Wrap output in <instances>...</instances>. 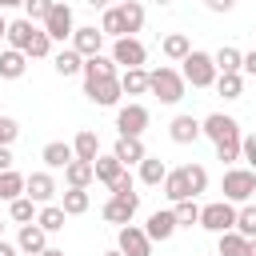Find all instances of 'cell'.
<instances>
[{"instance_id":"31","label":"cell","mask_w":256,"mask_h":256,"mask_svg":"<svg viewBox=\"0 0 256 256\" xmlns=\"http://www.w3.org/2000/svg\"><path fill=\"white\" fill-rule=\"evenodd\" d=\"M64 220H68V216H64V208H60V204H40V212H36V224H40L48 236H52V232H60V228H64Z\"/></svg>"},{"instance_id":"9","label":"cell","mask_w":256,"mask_h":256,"mask_svg":"<svg viewBox=\"0 0 256 256\" xmlns=\"http://www.w3.org/2000/svg\"><path fill=\"white\" fill-rule=\"evenodd\" d=\"M148 120H152V116H148V108H144V104H136V100H132V104H124V108L116 112V128H120V136H140V132L148 128Z\"/></svg>"},{"instance_id":"15","label":"cell","mask_w":256,"mask_h":256,"mask_svg":"<svg viewBox=\"0 0 256 256\" xmlns=\"http://www.w3.org/2000/svg\"><path fill=\"white\" fill-rule=\"evenodd\" d=\"M144 236H148L152 244H156V240H160V244H164V240H172V236H176V216H172V208H168V212H152V216H148Z\"/></svg>"},{"instance_id":"44","label":"cell","mask_w":256,"mask_h":256,"mask_svg":"<svg viewBox=\"0 0 256 256\" xmlns=\"http://www.w3.org/2000/svg\"><path fill=\"white\" fill-rule=\"evenodd\" d=\"M20 136V124L12 116H0V148H12V140Z\"/></svg>"},{"instance_id":"16","label":"cell","mask_w":256,"mask_h":256,"mask_svg":"<svg viewBox=\"0 0 256 256\" xmlns=\"http://www.w3.org/2000/svg\"><path fill=\"white\" fill-rule=\"evenodd\" d=\"M80 76H84V84H92V80H112V76H116V64H112V56L96 52V56H88V60H84Z\"/></svg>"},{"instance_id":"53","label":"cell","mask_w":256,"mask_h":256,"mask_svg":"<svg viewBox=\"0 0 256 256\" xmlns=\"http://www.w3.org/2000/svg\"><path fill=\"white\" fill-rule=\"evenodd\" d=\"M12 4H24V0H0V8H12Z\"/></svg>"},{"instance_id":"42","label":"cell","mask_w":256,"mask_h":256,"mask_svg":"<svg viewBox=\"0 0 256 256\" xmlns=\"http://www.w3.org/2000/svg\"><path fill=\"white\" fill-rule=\"evenodd\" d=\"M52 4H56V0H24V20H32V24L40 20V24H44V16L52 12Z\"/></svg>"},{"instance_id":"29","label":"cell","mask_w":256,"mask_h":256,"mask_svg":"<svg viewBox=\"0 0 256 256\" xmlns=\"http://www.w3.org/2000/svg\"><path fill=\"white\" fill-rule=\"evenodd\" d=\"M120 172H124V164H120V160H116L112 152H108V156H96V160H92V176H96L100 184H112V180H116Z\"/></svg>"},{"instance_id":"7","label":"cell","mask_w":256,"mask_h":256,"mask_svg":"<svg viewBox=\"0 0 256 256\" xmlns=\"http://www.w3.org/2000/svg\"><path fill=\"white\" fill-rule=\"evenodd\" d=\"M144 60H148V48H144L136 36H120V40H112V64L144 68Z\"/></svg>"},{"instance_id":"48","label":"cell","mask_w":256,"mask_h":256,"mask_svg":"<svg viewBox=\"0 0 256 256\" xmlns=\"http://www.w3.org/2000/svg\"><path fill=\"white\" fill-rule=\"evenodd\" d=\"M8 168H12V152H8V148H0V172H8Z\"/></svg>"},{"instance_id":"33","label":"cell","mask_w":256,"mask_h":256,"mask_svg":"<svg viewBox=\"0 0 256 256\" xmlns=\"http://www.w3.org/2000/svg\"><path fill=\"white\" fill-rule=\"evenodd\" d=\"M248 248H252V240H244L240 232H220V244H216L220 256H248Z\"/></svg>"},{"instance_id":"28","label":"cell","mask_w":256,"mask_h":256,"mask_svg":"<svg viewBox=\"0 0 256 256\" xmlns=\"http://www.w3.org/2000/svg\"><path fill=\"white\" fill-rule=\"evenodd\" d=\"M52 68H56L60 76H76V72L84 68V56H80L76 48H60V52L52 56Z\"/></svg>"},{"instance_id":"10","label":"cell","mask_w":256,"mask_h":256,"mask_svg":"<svg viewBox=\"0 0 256 256\" xmlns=\"http://www.w3.org/2000/svg\"><path fill=\"white\" fill-rule=\"evenodd\" d=\"M24 196H28L32 204H52V196H56L52 172H32V176H24Z\"/></svg>"},{"instance_id":"21","label":"cell","mask_w":256,"mask_h":256,"mask_svg":"<svg viewBox=\"0 0 256 256\" xmlns=\"http://www.w3.org/2000/svg\"><path fill=\"white\" fill-rule=\"evenodd\" d=\"M72 156H76V160H88V164H92V160L100 156V136H96L92 128L76 132V140H72Z\"/></svg>"},{"instance_id":"36","label":"cell","mask_w":256,"mask_h":256,"mask_svg":"<svg viewBox=\"0 0 256 256\" xmlns=\"http://www.w3.org/2000/svg\"><path fill=\"white\" fill-rule=\"evenodd\" d=\"M232 232H240L244 240H256V204L236 208V228H232Z\"/></svg>"},{"instance_id":"27","label":"cell","mask_w":256,"mask_h":256,"mask_svg":"<svg viewBox=\"0 0 256 256\" xmlns=\"http://www.w3.org/2000/svg\"><path fill=\"white\" fill-rule=\"evenodd\" d=\"M160 52H164L168 60H184V56L192 52V40H188L184 32H168V36L160 40Z\"/></svg>"},{"instance_id":"18","label":"cell","mask_w":256,"mask_h":256,"mask_svg":"<svg viewBox=\"0 0 256 256\" xmlns=\"http://www.w3.org/2000/svg\"><path fill=\"white\" fill-rule=\"evenodd\" d=\"M112 156L124 164V168H132V164H140L148 152H144V144H140V136H120L116 140V148H112Z\"/></svg>"},{"instance_id":"32","label":"cell","mask_w":256,"mask_h":256,"mask_svg":"<svg viewBox=\"0 0 256 256\" xmlns=\"http://www.w3.org/2000/svg\"><path fill=\"white\" fill-rule=\"evenodd\" d=\"M88 188H68L64 192V200H60V208H64V216H84L88 212Z\"/></svg>"},{"instance_id":"13","label":"cell","mask_w":256,"mask_h":256,"mask_svg":"<svg viewBox=\"0 0 256 256\" xmlns=\"http://www.w3.org/2000/svg\"><path fill=\"white\" fill-rule=\"evenodd\" d=\"M16 248L20 252H28V256H40L44 248H48V232L32 220V224H20V236H16Z\"/></svg>"},{"instance_id":"5","label":"cell","mask_w":256,"mask_h":256,"mask_svg":"<svg viewBox=\"0 0 256 256\" xmlns=\"http://www.w3.org/2000/svg\"><path fill=\"white\" fill-rule=\"evenodd\" d=\"M200 228H208V232H232L236 228V204H228V200H212V204H204L200 208Z\"/></svg>"},{"instance_id":"49","label":"cell","mask_w":256,"mask_h":256,"mask_svg":"<svg viewBox=\"0 0 256 256\" xmlns=\"http://www.w3.org/2000/svg\"><path fill=\"white\" fill-rule=\"evenodd\" d=\"M16 252H20L16 244H8V240H0V256H16Z\"/></svg>"},{"instance_id":"23","label":"cell","mask_w":256,"mask_h":256,"mask_svg":"<svg viewBox=\"0 0 256 256\" xmlns=\"http://www.w3.org/2000/svg\"><path fill=\"white\" fill-rule=\"evenodd\" d=\"M24 68H28V56L24 52H16V48H4L0 52V80H20Z\"/></svg>"},{"instance_id":"17","label":"cell","mask_w":256,"mask_h":256,"mask_svg":"<svg viewBox=\"0 0 256 256\" xmlns=\"http://www.w3.org/2000/svg\"><path fill=\"white\" fill-rule=\"evenodd\" d=\"M168 136H172V144H196L200 140V120L196 116H176L168 124Z\"/></svg>"},{"instance_id":"50","label":"cell","mask_w":256,"mask_h":256,"mask_svg":"<svg viewBox=\"0 0 256 256\" xmlns=\"http://www.w3.org/2000/svg\"><path fill=\"white\" fill-rule=\"evenodd\" d=\"M40 256H64V248H52V244H48V248H44Z\"/></svg>"},{"instance_id":"22","label":"cell","mask_w":256,"mask_h":256,"mask_svg":"<svg viewBox=\"0 0 256 256\" xmlns=\"http://www.w3.org/2000/svg\"><path fill=\"white\" fill-rule=\"evenodd\" d=\"M164 196H168L172 204H180V200H192V188H188V176H184V168H172V172L164 176Z\"/></svg>"},{"instance_id":"54","label":"cell","mask_w":256,"mask_h":256,"mask_svg":"<svg viewBox=\"0 0 256 256\" xmlns=\"http://www.w3.org/2000/svg\"><path fill=\"white\" fill-rule=\"evenodd\" d=\"M104 256H124V252H120V248H112V252H104Z\"/></svg>"},{"instance_id":"45","label":"cell","mask_w":256,"mask_h":256,"mask_svg":"<svg viewBox=\"0 0 256 256\" xmlns=\"http://www.w3.org/2000/svg\"><path fill=\"white\" fill-rule=\"evenodd\" d=\"M240 160H248V168H252V172H256V132H252V136H244V140H240Z\"/></svg>"},{"instance_id":"3","label":"cell","mask_w":256,"mask_h":256,"mask_svg":"<svg viewBox=\"0 0 256 256\" xmlns=\"http://www.w3.org/2000/svg\"><path fill=\"white\" fill-rule=\"evenodd\" d=\"M180 64H184V68H180L184 84H192V88H212V84H216V64H212V52H196V48H192Z\"/></svg>"},{"instance_id":"35","label":"cell","mask_w":256,"mask_h":256,"mask_svg":"<svg viewBox=\"0 0 256 256\" xmlns=\"http://www.w3.org/2000/svg\"><path fill=\"white\" fill-rule=\"evenodd\" d=\"M164 176H168V168H164L160 156H144V160H140V180H144V184L156 188V184H164Z\"/></svg>"},{"instance_id":"4","label":"cell","mask_w":256,"mask_h":256,"mask_svg":"<svg viewBox=\"0 0 256 256\" xmlns=\"http://www.w3.org/2000/svg\"><path fill=\"white\" fill-rule=\"evenodd\" d=\"M220 188H224V200L228 204H248L252 192H256V172L252 168H228Z\"/></svg>"},{"instance_id":"52","label":"cell","mask_w":256,"mask_h":256,"mask_svg":"<svg viewBox=\"0 0 256 256\" xmlns=\"http://www.w3.org/2000/svg\"><path fill=\"white\" fill-rule=\"evenodd\" d=\"M88 4H92V8H108V0H88Z\"/></svg>"},{"instance_id":"55","label":"cell","mask_w":256,"mask_h":256,"mask_svg":"<svg viewBox=\"0 0 256 256\" xmlns=\"http://www.w3.org/2000/svg\"><path fill=\"white\" fill-rule=\"evenodd\" d=\"M152 4H160V8H164V4H172V0H152Z\"/></svg>"},{"instance_id":"43","label":"cell","mask_w":256,"mask_h":256,"mask_svg":"<svg viewBox=\"0 0 256 256\" xmlns=\"http://www.w3.org/2000/svg\"><path fill=\"white\" fill-rule=\"evenodd\" d=\"M108 192H112V196H128V192H136V180H132V172L124 168V172H120V176L108 184Z\"/></svg>"},{"instance_id":"20","label":"cell","mask_w":256,"mask_h":256,"mask_svg":"<svg viewBox=\"0 0 256 256\" xmlns=\"http://www.w3.org/2000/svg\"><path fill=\"white\" fill-rule=\"evenodd\" d=\"M116 80H120V92L124 96H144L148 92V68H124Z\"/></svg>"},{"instance_id":"40","label":"cell","mask_w":256,"mask_h":256,"mask_svg":"<svg viewBox=\"0 0 256 256\" xmlns=\"http://www.w3.org/2000/svg\"><path fill=\"white\" fill-rule=\"evenodd\" d=\"M184 176H188V188H192V200L208 188V168L204 164H184Z\"/></svg>"},{"instance_id":"46","label":"cell","mask_w":256,"mask_h":256,"mask_svg":"<svg viewBox=\"0 0 256 256\" xmlns=\"http://www.w3.org/2000/svg\"><path fill=\"white\" fill-rule=\"evenodd\" d=\"M204 8H208V12H232L236 0H204Z\"/></svg>"},{"instance_id":"51","label":"cell","mask_w":256,"mask_h":256,"mask_svg":"<svg viewBox=\"0 0 256 256\" xmlns=\"http://www.w3.org/2000/svg\"><path fill=\"white\" fill-rule=\"evenodd\" d=\"M4 36H8V20L0 16V40H4Z\"/></svg>"},{"instance_id":"1","label":"cell","mask_w":256,"mask_h":256,"mask_svg":"<svg viewBox=\"0 0 256 256\" xmlns=\"http://www.w3.org/2000/svg\"><path fill=\"white\" fill-rule=\"evenodd\" d=\"M200 132L216 144V160H240V124L232 120V116H224V112H212L208 120H200Z\"/></svg>"},{"instance_id":"30","label":"cell","mask_w":256,"mask_h":256,"mask_svg":"<svg viewBox=\"0 0 256 256\" xmlns=\"http://www.w3.org/2000/svg\"><path fill=\"white\" fill-rule=\"evenodd\" d=\"M92 180H96V176H92V164H88V160H72V164L64 168V184H68V188H88Z\"/></svg>"},{"instance_id":"34","label":"cell","mask_w":256,"mask_h":256,"mask_svg":"<svg viewBox=\"0 0 256 256\" xmlns=\"http://www.w3.org/2000/svg\"><path fill=\"white\" fill-rule=\"evenodd\" d=\"M216 92L224 100H240L244 96V72H228V76H216Z\"/></svg>"},{"instance_id":"11","label":"cell","mask_w":256,"mask_h":256,"mask_svg":"<svg viewBox=\"0 0 256 256\" xmlns=\"http://www.w3.org/2000/svg\"><path fill=\"white\" fill-rule=\"evenodd\" d=\"M116 248H120L124 256H152V240H148L144 228H136V224H124V228H120Z\"/></svg>"},{"instance_id":"2","label":"cell","mask_w":256,"mask_h":256,"mask_svg":"<svg viewBox=\"0 0 256 256\" xmlns=\"http://www.w3.org/2000/svg\"><path fill=\"white\" fill-rule=\"evenodd\" d=\"M184 76L176 72V68H168V64H160V68H152L148 72V92H156L160 96V104H180L184 100Z\"/></svg>"},{"instance_id":"6","label":"cell","mask_w":256,"mask_h":256,"mask_svg":"<svg viewBox=\"0 0 256 256\" xmlns=\"http://www.w3.org/2000/svg\"><path fill=\"white\" fill-rule=\"evenodd\" d=\"M44 32H48V40H72L76 20H72V8H68L64 0H56V4H52V12L44 16Z\"/></svg>"},{"instance_id":"57","label":"cell","mask_w":256,"mask_h":256,"mask_svg":"<svg viewBox=\"0 0 256 256\" xmlns=\"http://www.w3.org/2000/svg\"><path fill=\"white\" fill-rule=\"evenodd\" d=\"M0 232H4V220H0Z\"/></svg>"},{"instance_id":"47","label":"cell","mask_w":256,"mask_h":256,"mask_svg":"<svg viewBox=\"0 0 256 256\" xmlns=\"http://www.w3.org/2000/svg\"><path fill=\"white\" fill-rule=\"evenodd\" d=\"M240 72L256 76V48H252V52H244V60H240Z\"/></svg>"},{"instance_id":"14","label":"cell","mask_w":256,"mask_h":256,"mask_svg":"<svg viewBox=\"0 0 256 256\" xmlns=\"http://www.w3.org/2000/svg\"><path fill=\"white\" fill-rule=\"evenodd\" d=\"M72 48H76V52L88 60V56H96V52L104 48V32H100L96 24H88V28H76V32H72Z\"/></svg>"},{"instance_id":"56","label":"cell","mask_w":256,"mask_h":256,"mask_svg":"<svg viewBox=\"0 0 256 256\" xmlns=\"http://www.w3.org/2000/svg\"><path fill=\"white\" fill-rule=\"evenodd\" d=\"M248 256H256V240H252V248H248Z\"/></svg>"},{"instance_id":"8","label":"cell","mask_w":256,"mask_h":256,"mask_svg":"<svg viewBox=\"0 0 256 256\" xmlns=\"http://www.w3.org/2000/svg\"><path fill=\"white\" fill-rule=\"evenodd\" d=\"M136 208H140V192H128V196H112L100 212H104V220L108 224H132V216H136Z\"/></svg>"},{"instance_id":"12","label":"cell","mask_w":256,"mask_h":256,"mask_svg":"<svg viewBox=\"0 0 256 256\" xmlns=\"http://www.w3.org/2000/svg\"><path fill=\"white\" fill-rule=\"evenodd\" d=\"M84 96L92 100V104H100V108H112V104H120V80L112 76V80H92V84H84Z\"/></svg>"},{"instance_id":"41","label":"cell","mask_w":256,"mask_h":256,"mask_svg":"<svg viewBox=\"0 0 256 256\" xmlns=\"http://www.w3.org/2000/svg\"><path fill=\"white\" fill-rule=\"evenodd\" d=\"M32 208H36V204H32L28 196H16V200L8 204V216H12L16 224H32V220H36V216H32Z\"/></svg>"},{"instance_id":"58","label":"cell","mask_w":256,"mask_h":256,"mask_svg":"<svg viewBox=\"0 0 256 256\" xmlns=\"http://www.w3.org/2000/svg\"><path fill=\"white\" fill-rule=\"evenodd\" d=\"M0 116H4V112H0Z\"/></svg>"},{"instance_id":"24","label":"cell","mask_w":256,"mask_h":256,"mask_svg":"<svg viewBox=\"0 0 256 256\" xmlns=\"http://www.w3.org/2000/svg\"><path fill=\"white\" fill-rule=\"evenodd\" d=\"M40 160H44L48 168H68L76 156H72V144H64V140H52V144H44Z\"/></svg>"},{"instance_id":"39","label":"cell","mask_w":256,"mask_h":256,"mask_svg":"<svg viewBox=\"0 0 256 256\" xmlns=\"http://www.w3.org/2000/svg\"><path fill=\"white\" fill-rule=\"evenodd\" d=\"M48 52H52V40H48V32H44V28H36V32H32V40H28V48H24V56H28V60H44Z\"/></svg>"},{"instance_id":"37","label":"cell","mask_w":256,"mask_h":256,"mask_svg":"<svg viewBox=\"0 0 256 256\" xmlns=\"http://www.w3.org/2000/svg\"><path fill=\"white\" fill-rule=\"evenodd\" d=\"M16 196H24V176L8 168V172H0V200H8V204H12Z\"/></svg>"},{"instance_id":"25","label":"cell","mask_w":256,"mask_h":256,"mask_svg":"<svg viewBox=\"0 0 256 256\" xmlns=\"http://www.w3.org/2000/svg\"><path fill=\"white\" fill-rule=\"evenodd\" d=\"M240 60H244V52H240V48H232V44H224L220 52H212V64H216V76H228V72H240Z\"/></svg>"},{"instance_id":"19","label":"cell","mask_w":256,"mask_h":256,"mask_svg":"<svg viewBox=\"0 0 256 256\" xmlns=\"http://www.w3.org/2000/svg\"><path fill=\"white\" fill-rule=\"evenodd\" d=\"M116 12H120V24H124V36H132V32L144 28V4L140 0H120Z\"/></svg>"},{"instance_id":"38","label":"cell","mask_w":256,"mask_h":256,"mask_svg":"<svg viewBox=\"0 0 256 256\" xmlns=\"http://www.w3.org/2000/svg\"><path fill=\"white\" fill-rule=\"evenodd\" d=\"M172 216H176V228H192V224H200V204L196 200H180L172 208Z\"/></svg>"},{"instance_id":"26","label":"cell","mask_w":256,"mask_h":256,"mask_svg":"<svg viewBox=\"0 0 256 256\" xmlns=\"http://www.w3.org/2000/svg\"><path fill=\"white\" fill-rule=\"evenodd\" d=\"M32 32H36V24H32V20H12V24H8V36H4V40H8V48L24 52V48H28V40H32Z\"/></svg>"}]
</instances>
